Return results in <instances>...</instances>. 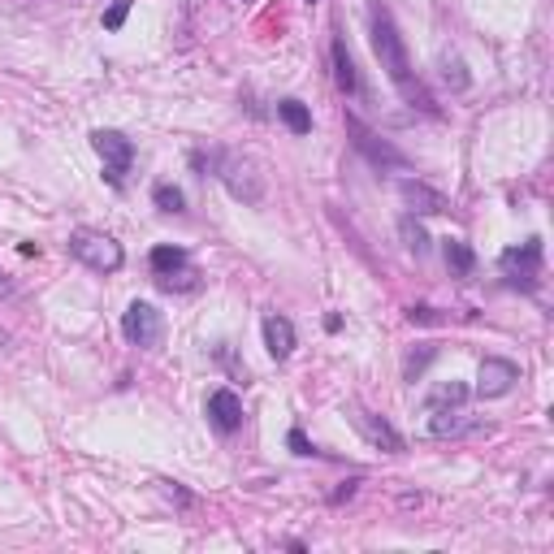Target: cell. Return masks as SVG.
Here are the masks:
<instances>
[{
    "instance_id": "cell-13",
    "label": "cell",
    "mask_w": 554,
    "mask_h": 554,
    "mask_svg": "<svg viewBox=\"0 0 554 554\" xmlns=\"http://www.w3.org/2000/svg\"><path fill=\"white\" fill-rule=\"evenodd\" d=\"M148 265H152V273H156V282H165V277L191 269V256L182 252V247H174V243H161V247H152Z\"/></svg>"
},
{
    "instance_id": "cell-9",
    "label": "cell",
    "mask_w": 554,
    "mask_h": 554,
    "mask_svg": "<svg viewBox=\"0 0 554 554\" xmlns=\"http://www.w3.org/2000/svg\"><path fill=\"white\" fill-rule=\"evenodd\" d=\"M204 412H208V420H213L217 433H239V425H243V399L234 390H226V386L208 394Z\"/></svg>"
},
{
    "instance_id": "cell-6",
    "label": "cell",
    "mask_w": 554,
    "mask_h": 554,
    "mask_svg": "<svg viewBox=\"0 0 554 554\" xmlns=\"http://www.w3.org/2000/svg\"><path fill=\"white\" fill-rule=\"evenodd\" d=\"M503 277L511 286L520 290H537V282H542V239H524L520 247H511V252H503Z\"/></svg>"
},
{
    "instance_id": "cell-12",
    "label": "cell",
    "mask_w": 554,
    "mask_h": 554,
    "mask_svg": "<svg viewBox=\"0 0 554 554\" xmlns=\"http://www.w3.org/2000/svg\"><path fill=\"white\" fill-rule=\"evenodd\" d=\"M265 351L273 360H286V355L295 351V325H290L286 316H277V312L265 316Z\"/></svg>"
},
{
    "instance_id": "cell-29",
    "label": "cell",
    "mask_w": 554,
    "mask_h": 554,
    "mask_svg": "<svg viewBox=\"0 0 554 554\" xmlns=\"http://www.w3.org/2000/svg\"><path fill=\"white\" fill-rule=\"evenodd\" d=\"M0 347H9V334H5V329H0Z\"/></svg>"
},
{
    "instance_id": "cell-17",
    "label": "cell",
    "mask_w": 554,
    "mask_h": 554,
    "mask_svg": "<svg viewBox=\"0 0 554 554\" xmlns=\"http://www.w3.org/2000/svg\"><path fill=\"white\" fill-rule=\"evenodd\" d=\"M442 256H446V269L455 277H472V269H477V256H472V247L464 239H446Z\"/></svg>"
},
{
    "instance_id": "cell-7",
    "label": "cell",
    "mask_w": 554,
    "mask_h": 554,
    "mask_svg": "<svg viewBox=\"0 0 554 554\" xmlns=\"http://www.w3.org/2000/svg\"><path fill=\"white\" fill-rule=\"evenodd\" d=\"M122 334H126V342H135V347H156L161 334H165V321H161V312H156L152 303L135 299L122 312Z\"/></svg>"
},
{
    "instance_id": "cell-5",
    "label": "cell",
    "mask_w": 554,
    "mask_h": 554,
    "mask_svg": "<svg viewBox=\"0 0 554 554\" xmlns=\"http://www.w3.org/2000/svg\"><path fill=\"white\" fill-rule=\"evenodd\" d=\"M347 139H351V148L360 152L368 165H377V169H407V156L394 148L390 139H381L377 130H368L355 113H347Z\"/></svg>"
},
{
    "instance_id": "cell-20",
    "label": "cell",
    "mask_w": 554,
    "mask_h": 554,
    "mask_svg": "<svg viewBox=\"0 0 554 554\" xmlns=\"http://www.w3.org/2000/svg\"><path fill=\"white\" fill-rule=\"evenodd\" d=\"M152 204L161 208V213H182V204H187V200H182V191L174 187V182H156V187H152Z\"/></svg>"
},
{
    "instance_id": "cell-30",
    "label": "cell",
    "mask_w": 554,
    "mask_h": 554,
    "mask_svg": "<svg viewBox=\"0 0 554 554\" xmlns=\"http://www.w3.org/2000/svg\"><path fill=\"white\" fill-rule=\"evenodd\" d=\"M308 5H312V0H308Z\"/></svg>"
},
{
    "instance_id": "cell-21",
    "label": "cell",
    "mask_w": 554,
    "mask_h": 554,
    "mask_svg": "<svg viewBox=\"0 0 554 554\" xmlns=\"http://www.w3.org/2000/svg\"><path fill=\"white\" fill-rule=\"evenodd\" d=\"M433 355H438V347H433V342H425L420 351H412V355H407V364H403V377H407V381H416V377L433 364Z\"/></svg>"
},
{
    "instance_id": "cell-23",
    "label": "cell",
    "mask_w": 554,
    "mask_h": 554,
    "mask_svg": "<svg viewBox=\"0 0 554 554\" xmlns=\"http://www.w3.org/2000/svg\"><path fill=\"white\" fill-rule=\"evenodd\" d=\"M126 13H130V0H117V5H113L109 13H104V31H122Z\"/></svg>"
},
{
    "instance_id": "cell-28",
    "label": "cell",
    "mask_w": 554,
    "mask_h": 554,
    "mask_svg": "<svg viewBox=\"0 0 554 554\" xmlns=\"http://www.w3.org/2000/svg\"><path fill=\"white\" fill-rule=\"evenodd\" d=\"M355 485H360V481H347L342 490H334V498H329V503H334V507H338V503H347V498L355 494Z\"/></svg>"
},
{
    "instance_id": "cell-8",
    "label": "cell",
    "mask_w": 554,
    "mask_h": 554,
    "mask_svg": "<svg viewBox=\"0 0 554 554\" xmlns=\"http://www.w3.org/2000/svg\"><path fill=\"white\" fill-rule=\"evenodd\" d=\"M516 381H520V368L516 364L503 360V355H485L481 377H477V394H481V399H503Z\"/></svg>"
},
{
    "instance_id": "cell-25",
    "label": "cell",
    "mask_w": 554,
    "mask_h": 554,
    "mask_svg": "<svg viewBox=\"0 0 554 554\" xmlns=\"http://www.w3.org/2000/svg\"><path fill=\"white\" fill-rule=\"evenodd\" d=\"M286 446H290L295 455H316V446L303 438V429H290V433H286Z\"/></svg>"
},
{
    "instance_id": "cell-11",
    "label": "cell",
    "mask_w": 554,
    "mask_h": 554,
    "mask_svg": "<svg viewBox=\"0 0 554 554\" xmlns=\"http://www.w3.org/2000/svg\"><path fill=\"white\" fill-rule=\"evenodd\" d=\"M351 420H355V429H360L364 438L377 446V451H390V455L403 451V438H399V429H394L390 420H381V416H373V412H355Z\"/></svg>"
},
{
    "instance_id": "cell-10",
    "label": "cell",
    "mask_w": 554,
    "mask_h": 554,
    "mask_svg": "<svg viewBox=\"0 0 554 554\" xmlns=\"http://www.w3.org/2000/svg\"><path fill=\"white\" fill-rule=\"evenodd\" d=\"M399 195H403V204H412V213H429V217L451 213V200H446L442 191L425 187V182H416V178H403L399 182Z\"/></svg>"
},
{
    "instance_id": "cell-27",
    "label": "cell",
    "mask_w": 554,
    "mask_h": 554,
    "mask_svg": "<svg viewBox=\"0 0 554 554\" xmlns=\"http://www.w3.org/2000/svg\"><path fill=\"white\" fill-rule=\"evenodd\" d=\"M0 299H18V282L9 273H0Z\"/></svg>"
},
{
    "instance_id": "cell-2",
    "label": "cell",
    "mask_w": 554,
    "mask_h": 554,
    "mask_svg": "<svg viewBox=\"0 0 554 554\" xmlns=\"http://www.w3.org/2000/svg\"><path fill=\"white\" fill-rule=\"evenodd\" d=\"M200 169H208V174L221 178V187H226L239 204H260L265 200V174H260V165L252 161V156L243 152H195L191 156Z\"/></svg>"
},
{
    "instance_id": "cell-24",
    "label": "cell",
    "mask_w": 554,
    "mask_h": 554,
    "mask_svg": "<svg viewBox=\"0 0 554 554\" xmlns=\"http://www.w3.org/2000/svg\"><path fill=\"white\" fill-rule=\"evenodd\" d=\"M217 360L226 364V368H230V373L239 377V381H247V368H243V364H239V360H234V355H230V342H221V347H217Z\"/></svg>"
},
{
    "instance_id": "cell-14",
    "label": "cell",
    "mask_w": 554,
    "mask_h": 554,
    "mask_svg": "<svg viewBox=\"0 0 554 554\" xmlns=\"http://www.w3.org/2000/svg\"><path fill=\"white\" fill-rule=\"evenodd\" d=\"M329 57H334V83H338V91H342V96H355V91H360V70H355L347 44H342V39H334Z\"/></svg>"
},
{
    "instance_id": "cell-18",
    "label": "cell",
    "mask_w": 554,
    "mask_h": 554,
    "mask_svg": "<svg viewBox=\"0 0 554 554\" xmlns=\"http://www.w3.org/2000/svg\"><path fill=\"white\" fill-rule=\"evenodd\" d=\"M442 83L451 87V91H468L472 87V74H468L464 57H455V52H442Z\"/></svg>"
},
{
    "instance_id": "cell-3",
    "label": "cell",
    "mask_w": 554,
    "mask_h": 554,
    "mask_svg": "<svg viewBox=\"0 0 554 554\" xmlns=\"http://www.w3.org/2000/svg\"><path fill=\"white\" fill-rule=\"evenodd\" d=\"M65 247H70L74 260H83V265L96 269V273H117V269L126 265L122 243H117L113 234H104V230H74Z\"/></svg>"
},
{
    "instance_id": "cell-16",
    "label": "cell",
    "mask_w": 554,
    "mask_h": 554,
    "mask_svg": "<svg viewBox=\"0 0 554 554\" xmlns=\"http://www.w3.org/2000/svg\"><path fill=\"white\" fill-rule=\"evenodd\" d=\"M468 429V420L459 407H433V420H429V433L433 438H459Z\"/></svg>"
},
{
    "instance_id": "cell-1",
    "label": "cell",
    "mask_w": 554,
    "mask_h": 554,
    "mask_svg": "<svg viewBox=\"0 0 554 554\" xmlns=\"http://www.w3.org/2000/svg\"><path fill=\"white\" fill-rule=\"evenodd\" d=\"M368 31H373V52H377L381 70H386V78H390V87L399 91V96L412 104V109L438 117V104H433V96L425 91V83L416 78L412 57H407V44H403V35H399V26H394L390 9L381 5V0H368Z\"/></svg>"
},
{
    "instance_id": "cell-19",
    "label": "cell",
    "mask_w": 554,
    "mask_h": 554,
    "mask_svg": "<svg viewBox=\"0 0 554 554\" xmlns=\"http://www.w3.org/2000/svg\"><path fill=\"white\" fill-rule=\"evenodd\" d=\"M464 399H468V386H464V381H442V386L425 399V407H429V412H433V407H459Z\"/></svg>"
},
{
    "instance_id": "cell-26",
    "label": "cell",
    "mask_w": 554,
    "mask_h": 554,
    "mask_svg": "<svg viewBox=\"0 0 554 554\" xmlns=\"http://www.w3.org/2000/svg\"><path fill=\"white\" fill-rule=\"evenodd\" d=\"M407 321H412V325H433V321H438V312H433L429 303H416V308H407Z\"/></svg>"
},
{
    "instance_id": "cell-22",
    "label": "cell",
    "mask_w": 554,
    "mask_h": 554,
    "mask_svg": "<svg viewBox=\"0 0 554 554\" xmlns=\"http://www.w3.org/2000/svg\"><path fill=\"white\" fill-rule=\"evenodd\" d=\"M399 230H403V243H407V252H416V256H425V252H429V234L420 230L412 217H403V226H399Z\"/></svg>"
},
{
    "instance_id": "cell-15",
    "label": "cell",
    "mask_w": 554,
    "mask_h": 554,
    "mask_svg": "<svg viewBox=\"0 0 554 554\" xmlns=\"http://www.w3.org/2000/svg\"><path fill=\"white\" fill-rule=\"evenodd\" d=\"M277 117L286 122L290 135H308L312 130V113H308V104L295 100V96H286V100H277Z\"/></svg>"
},
{
    "instance_id": "cell-4",
    "label": "cell",
    "mask_w": 554,
    "mask_h": 554,
    "mask_svg": "<svg viewBox=\"0 0 554 554\" xmlns=\"http://www.w3.org/2000/svg\"><path fill=\"white\" fill-rule=\"evenodd\" d=\"M91 148H96L100 165H104V182H109V187H122L130 165H135V143H130L122 130L100 126V130H91Z\"/></svg>"
}]
</instances>
